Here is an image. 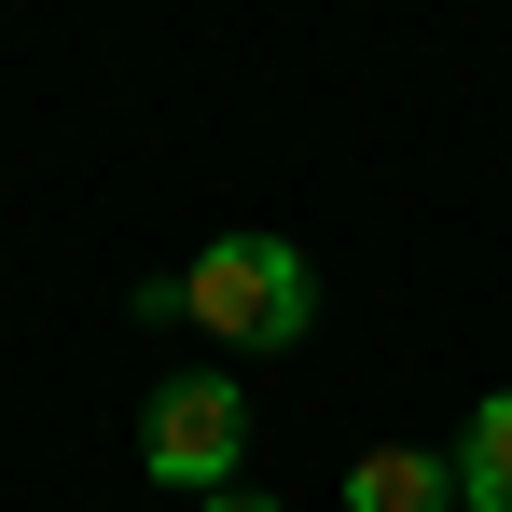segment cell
Returning <instances> with one entry per match:
<instances>
[{"mask_svg":"<svg viewBox=\"0 0 512 512\" xmlns=\"http://www.w3.org/2000/svg\"><path fill=\"white\" fill-rule=\"evenodd\" d=\"M443 485H457V471H443L429 443H388V457L346 471V512H443Z\"/></svg>","mask_w":512,"mask_h":512,"instance_id":"3","label":"cell"},{"mask_svg":"<svg viewBox=\"0 0 512 512\" xmlns=\"http://www.w3.org/2000/svg\"><path fill=\"white\" fill-rule=\"evenodd\" d=\"M139 457H153L167 485H194V499H222L236 457H250V402H236V374H167L153 416H139Z\"/></svg>","mask_w":512,"mask_h":512,"instance_id":"2","label":"cell"},{"mask_svg":"<svg viewBox=\"0 0 512 512\" xmlns=\"http://www.w3.org/2000/svg\"><path fill=\"white\" fill-rule=\"evenodd\" d=\"M180 305L222 346H305L319 333V263L291 250V236H222V250L180 277Z\"/></svg>","mask_w":512,"mask_h":512,"instance_id":"1","label":"cell"},{"mask_svg":"<svg viewBox=\"0 0 512 512\" xmlns=\"http://www.w3.org/2000/svg\"><path fill=\"white\" fill-rule=\"evenodd\" d=\"M208 512H277V499H263V485H222V499H208Z\"/></svg>","mask_w":512,"mask_h":512,"instance_id":"5","label":"cell"},{"mask_svg":"<svg viewBox=\"0 0 512 512\" xmlns=\"http://www.w3.org/2000/svg\"><path fill=\"white\" fill-rule=\"evenodd\" d=\"M457 499H471V512H512V388L457 429Z\"/></svg>","mask_w":512,"mask_h":512,"instance_id":"4","label":"cell"}]
</instances>
